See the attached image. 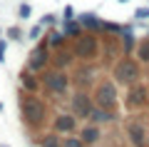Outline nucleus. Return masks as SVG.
I'll return each instance as SVG.
<instances>
[{
	"mask_svg": "<svg viewBox=\"0 0 149 147\" xmlns=\"http://www.w3.org/2000/svg\"><path fill=\"white\" fill-rule=\"evenodd\" d=\"M74 53H72V47H57L55 50V55H52V68H57V70H67L70 65L74 63Z\"/></svg>",
	"mask_w": 149,
	"mask_h": 147,
	"instance_id": "nucleus-13",
	"label": "nucleus"
},
{
	"mask_svg": "<svg viewBox=\"0 0 149 147\" xmlns=\"http://www.w3.org/2000/svg\"><path fill=\"white\" fill-rule=\"evenodd\" d=\"M5 40H0V63H3V60H5Z\"/></svg>",
	"mask_w": 149,
	"mask_h": 147,
	"instance_id": "nucleus-30",
	"label": "nucleus"
},
{
	"mask_svg": "<svg viewBox=\"0 0 149 147\" xmlns=\"http://www.w3.org/2000/svg\"><path fill=\"white\" fill-rule=\"evenodd\" d=\"M60 30H62L67 37H77L82 32V25H80L77 18H74V20H62V27H60Z\"/></svg>",
	"mask_w": 149,
	"mask_h": 147,
	"instance_id": "nucleus-20",
	"label": "nucleus"
},
{
	"mask_svg": "<svg viewBox=\"0 0 149 147\" xmlns=\"http://www.w3.org/2000/svg\"><path fill=\"white\" fill-rule=\"evenodd\" d=\"M77 20H80L82 30H87V32H102V23H104V20H100L95 13H82V15H77Z\"/></svg>",
	"mask_w": 149,
	"mask_h": 147,
	"instance_id": "nucleus-14",
	"label": "nucleus"
},
{
	"mask_svg": "<svg viewBox=\"0 0 149 147\" xmlns=\"http://www.w3.org/2000/svg\"><path fill=\"white\" fill-rule=\"evenodd\" d=\"M8 37H13V40H22V30H20V27H10V30H8Z\"/></svg>",
	"mask_w": 149,
	"mask_h": 147,
	"instance_id": "nucleus-28",
	"label": "nucleus"
},
{
	"mask_svg": "<svg viewBox=\"0 0 149 147\" xmlns=\"http://www.w3.org/2000/svg\"><path fill=\"white\" fill-rule=\"evenodd\" d=\"M40 147H62V137H60L57 132H47V135H42V140H40Z\"/></svg>",
	"mask_w": 149,
	"mask_h": 147,
	"instance_id": "nucleus-22",
	"label": "nucleus"
},
{
	"mask_svg": "<svg viewBox=\"0 0 149 147\" xmlns=\"http://www.w3.org/2000/svg\"><path fill=\"white\" fill-rule=\"evenodd\" d=\"M147 105H149V87L142 80L134 82V85H129L127 95H124V107L132 110V112H137V110H144Z\"/></svg>",
	"mask_w": 149,
	"mask_h": 147,
	"instance_id": "nucleus-8",
	"label": "nucleus"
},
{
	"mask_svg": "<svg viewBox=\"0 0 149 147\" xmlns=\"http://www.w3.org/2000/svg\"><path fill=\"white\" fill-rule=\"evenodd\" d=\"M50 63H52V53H50L47 35H45V37H40V40H37L35 47H32L30 58H27V70H30V72H42Z\"/></svg>",
	"mask_w": 149,
	"mask_h": 147,
	"instance_id": "nucleus-7",
	"label": "nucleus"
},
{
	"mask_svg": "<svg viewBox=\"0 0 149 147\" xmlns=\"http://www.w3.org/2000/svg\"><path fill=\"white\" fill-rule=\"evenodd\" d=\"M65 32L62 30H50L47 32V45H50V50H57V47H62L65 45Z\"/></svg>",
	"mask_w": 149,
	"mask_h": 147,
	"instance_id": "nucleus-21",
	"label": "nucleus"
},
{
	"mask_svg": "<svg viewBox=\"0 0 149 147\" xmlns=\"http://www.w3.org/2000/svg\"><path fill=\"white\" fill-rule=\"evenodd\" d=\"M80 137H82L85 145H95V142H100L102 130H100V125H95V122H87V125L80 130Z\"/></svg>",
	"mask_w": 149,
	"mask_h": 147,
	"instance_id": "nucleus-15",
	"label": "nucleus"
},
{
	"mask_svg": "<svg viewBox=\"0 0 149 147\" xmlns=\"http://www.w3.org/2000/svg\"><path fill=\"white\" fill-rule=\"evenodd\" d=\"M30 13H32V8L27 5V3H22V5L17 8V18H20V20H27V18H30Z\"/></svg>",
	"mask_w": 149,
	"mask_h": 147,
	"instance_id": "nucleus-24",
	"label": "nucleus"
},
{
	"mask_svg": "<svg viewBox=\"0 0 149 147\" xmlns=\"http://www.w3.org/2000/svg\"><path fill=\"white\" fill-rule=\"evenodd\" d=\"M17 105H20V117H22V125H27L30 130H40V127H45V122H47V102L40 100L35 92H20V100H17Z\"/></svg>",
	"mask_w": 149,
	"mask_h": 147,
	"instance_id": "nucleus-1",
	"label": "nucleus"
},
{
	"mask_svg": "<svg viewBox=\"0 0 149 147\" xmlns=\"http://www.w3.org/2000/svg\"><path fill=\"white\" fill-rule=\"evenodd\" d=\"M62 147H87V145L82 142V137H67V135H65Z\"/></svg>",
	"mask_w": 149,
	"mask_h": 147,
	"instance_id": "nucleus-23",
	"label": "nucleus"
},
{
	"mask_svg": "<svg viewBox=\"0 0 149 147\" xmlns=\"http://www.w3.org/2000/svg\"><path fill=\"white\" fill-rule=\"evenodd\" d=\"M119 3H129V0H119Z\"/></svg>",
	"mask_w": 149,
	"mask_h": 147,
	"instance_id": "nucleus-31",
	"label": "nucleus"
},
{
	"mask_svg": "<svg viewBox=\"0 0 149 147\" xmlns=\"http://www.w3.org/2000/svg\"><path fill=\"white\" fill-rule=\"evenodd\" d=\"M70 85H72V77H70L67 70H57V68H45L40 72V87L47 95H52L55 100H65L70 92Z\"/></svg>",
	"mask_w": 149,
	"mask_h": 147,
	"instance_id": "nucleus-2",
	"label": "nucleus"
},
{
	"mask_svg": "<svg viewBox=\"0 0 149 147\" xmlns=\"http://www.w3.org/2000/svg\"><path fill=\"white\" fill-rule=\"evenodd\" d=\"M27 37H30V40H40V37H42V25H35L27 32Z\"/></svg>",
	"mask_w": 149,
	"mask_h": 147,
	"instance_id": "nucleus-25",
	"label": "nucleus"
},
{
	"mask_svg": "<svg viewBox=\"0 0 149 147\" xmlns=\"http://www.w3.org/2000/svg\"><path fill=\"white\" fill-rule=\"evenodd\" d=\"M74 130H77V117L72 112H57L52 117V132H57V135H72Z\"/></svg>",
	"mask_w": 149,
	"mask_h": 147,
	"instance_id": "nucleus-12",
	"label": "nucleus"
},
{
	"mask_svg": "<svg viewBox=\"0 0 149 147\" xmlns=\"http://www.w3.org/2000/svg\"><path fill=\"white\" fill-rule=\"evenodd\" d=\"M134 58L139 60L142 65H149V37H142L134 47Z\"/></svg>",
	"mask_w": 149,
	"mask_h": 147,
	"instance_id": "nucleus-19",
	"label": "nucleus"
},
{
	"mask_svg": "<svg viewBox=\"0 0 149 147\" xmlns=\"http://www.w3.org/2000/svg\"><path fill=\"white\" fill-rule=\"evenodd\" d=\"M55 20H57V15H55V13H47V15H42V23H40V25H55Z\"/></svg>",
	"mask_w": 149,
	"mask_h": 147,
	"instance_id": "nucleus-27",
	"label": "nucleus"
},
{
	"mask_svg": "<svg viewBox=\"0 0 149 147\" xmlns=\"http://www.w3.org/2000/svg\"><path fill=\"white\" fill-rule=\"evenodd\" d=\"M112 80L122 87H129V85L139 82L142 80V63L132 55H122L117 63L112 65Z\"/></svg>",
	"mask_w": 149,
	"mask_h": 147,
	"instance_id": "nucleus-3",
	"label": "nucleus"
},
{
	"mask_svg": "<svg viewBox=\"0 0 149 147\" xmlns=\"http://www.w3.org/2000/svg\"><path fill=\"white\" fill-rule=\"evenodd\" d=\"M3 147H8V145H3Z\"/></svg>",
	"mask_w": 149,
	"mask_h": 147,
	"instance_id": "nucleus-33",
	"label": "nucleus"
},
{
	"mask_svg": "<svg viewBox=\"0 0 149 147\" xmlns=\"http://www.w3.org/2000/svg\"><path fill=\"white\" fill-rule=\"evenodd\" d=\"M0 110H3V105H0Z\"/></svg>",
	"mask_w": 149,
	"mask_h": 147,
	"instance_id": "nucleus-32",
	"label": "nucleus"
},
{
	"mask_svg": "<svg viewBox=\"0 0 149 147\" xmlns=\"http://www.w3.org/2000/svg\"><path fill=\"white\" fill-rule=\"evenodd\" d=\"M134 18H137V20H144V18H149V8H137V10H134Z\"/></svg>",
	"mask_w": 149,
	"mask_h": 147,
	"instance_id": "nucleus-29",
	"label": "nucleus"
},
{
	"mask_svg": "<svg viewBox=\"0 0 149 147\" xmlns=\"http://www.w3.org/2000/svg\"><path fill=\"white\" fill-rule=\"evenodd\" d=\"M127 137L134 147H149V130L142 120H129L127 122Z\"/></svg>",
	"mask_w": 149,
	"mask_h": 147,
	"instance_id": "nucleus-11",
	"label": "nucleus"
},
{
	"mask_svg": "<svg viewBox=\"0 0 149 147\" xmlns=\"http://www.w3.org/2000/svg\"><path fill=\"white\" fill-rule=\"evenodd\" d=\"M92 100H95V107H102V110H109V112H117V107H119L117 82H114L112 77L97 80L95 90H92Z\"/></svg>",
	"mask_w": 149,
	"mask_h": 147,
	"instance_id": "nucleus-4",
	"label": "nucleus"
},
{
	"mask_svg": "<svg viewBox=\"0 0 149 147\" xmlns=\"http://www.w3.org/2000/svg\"><path fill=\"white\" fill-rule=\"evenodd\" d=\"M114 120H117V112L102 110V107H95L90 115V122H95V125H107V122H114Z\"/></svg>",
	"mask_w": 149,
	"mask_h": 147,
	"instance_id": "nucleus-16",
	"label": "nucleus"
},
{
	"mask_svg": "<svg viewBox=\"0 0 149 147\" xmlns=\"http://www.w3.org/2000/svg\"><path fill=\"white\" fill-rule=\"evenodd\" d=\"M74 8L72 5H65V10H62V20H74Z\"/></svg>",
	"mask_w": 149,
	"mask_h": 147,
	"instance_id": "nucleus-26",
	"label": "nucleus"
},
{
	"mask_svg": "<svg viewBox=\"0 0 149 147\" xmlns=\"http://www.w3.org/2000/svg\"><path fill=\"white\" fill-rule=\"evenodd\" d=\"M20 85H22L25 92H37L40 90V77H35L30 70H22L20 72Z\"/></svg>",
	"mask_w": 149,
	"mask_h": 147,
	"instance_id": "nucleus-17",
	"label": "nucleus"
},
{
	"mask_svg": "<svg viewBox=\"0 0 149 147\" xmlns=\"http://www.w3.org/2000/svg\"><path fill=\"white\" fill-rule=\"evenodd\" d=\"M70 77H72V82L77 85V90H90L92 85H97V65H92V63L77 65Z\"/></svg>",
	"mask_w": 149,
	"mask_h": 147,
	"instance_id": "nucleus-10",
	"label": "nucleus"
},
{
	"mask_svg": "<svg viewBox=\"0 0 149 147\" xmlns=\"http://www.w3.org/2000/svg\"><path fill=\"white\" fill-rule=\"evenodd\" d=\"M70 105H72V115L74 117H82V120H90L92 110H95V100L87 90H74V95L70 97Z\"/></svg>",
	"mask_w": 149,
	"mask_h": 147,
	"instance_id": "nucleus-9",
	"label": "nucleus"
},
{
	"mask_svg": "<svg viewBox=\"0 0 149 147\" xmlns=\"http://www.w3.org/2000/svg\"><path fill=\"white\" fill-rule=\"evenodd\" d=\"M72 53L77 60L82 63H92L95 58H100V35L97 32H87L82 30L77 37H72Z\"/></svg>",
	"mask_w": 149,
	"mask_h": 147,
	"instance_id": "nucleus-5",
	"label": "nucleus"
},
{
	"mask_svg": "<svg viewBox=\"0 0 149 147\" xmlns=\"http://www.w3.org/2000/svg\"><path fill=\"white\" fill-rule=\"evenodd\" d=\"M122 58V42H119V35L114 32H102L100 35V60L104 68L112 70V65Z\"/></svg>",
	"mask_w": 149,
	"mask_h": 147,
	"instance_id": "nucleus-6",
	"label": "nucleus"
},
{
	"mask_svg": "<svg viewBox=\"0 0 149 147\" xmlns=\"http://www.w3.org/2000/svg\"><path fill=\"white\" fill-rule=\"evenodd\" d=\"M119 42H122V55H132L134 47H137V40H134V32L129 27H124L122 35H119Z\"/></svg>",
	"mask_w": 149,
	"mask_h": 147,
	"instance_id": "nucleus-18",
	"label": "nucleus"
}]
</instances>
